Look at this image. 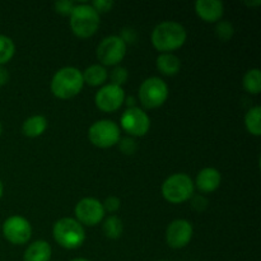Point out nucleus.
I'll use <instances>...</instances> for the list:
<instances>
[{
    "instance_id": "obj_27",
    "label": "nucleus",
    "mask_w": 261,
    "mask_h": 261,
    "mask_svg": "<svg viewBox=\"0 0 261 261\" xmlns=\"http://www.w3.org/2000/svg\"><path fill=\"white\" fill-rule=\"evenodd\" d=\"M92 7L94 8L97 13H106L110 12L111 8L114 7V2L112 0H96V2H93Z\"/></svg>"
},
{
    "instance_id": "obj_15",
    "label": "nucleus",
    "mask_w": 261,
    "mask_h": 261,
    "mask_svg": "<svg viewBox=\"0 0 261 261\" xmlns=\"http://www.w3.org/2000/svg\"><path fill=\"white\" fill-rule=\"evenodd\" d=\"M221 173L216 168H204L196 176V188L203 193H213L221 185Z\"/></svg>"
},
{
    "instance_id": "obj_34",
    "label": "nucleus",
    "mask_w": 261,
    "mask_h": 261,
    "mask_svg": "<svg viewBox=\"0 0 261 261\" xmlns=\"http://www.w3.org/2000/svg\"><path fill=\"white\" fill-rule=\"evenodd\" d=\"M71 261H89V260H87V259H82V257H78V259H73Z\"/></svg>"
},
{
    "instance_id": "obj_33",
    "label": "nucleus",
    "mask_w": 261,
    "mask_h": 261,
    "mask_svg": "<svg viewBox=\"0 0 261 261\" xmlns=\"http://www.w3.org/2000/svg\"><path fill=\"white\" fill-rule=\"evenodd\" d=\"M3 190H4V189H3V184H2V181H0V199H2V196H3Z\"/></svg>"
},
{
    "instance_id": "obj_2",
    "label": "nucleus",
    "mask_w": 261,
    "mask_h": 261,
    "mask_svg": "<svg viewBox=\"0 0 261 261\" xmlns=\"http://www.w3.org/2000/svg\"><path fill=\"white\" fill-rule=\"evenodd\" d=\"M83 75L81 70L73 66L63 68L54 75L51 81V92L54 96L61 99L75 97L83 88Z\"/></svg>"
},
{
    "instance_id": "obj_5",
    "label": "nucleus",
    "mask_w": 261,
    "mask_h": 261,
    "mask_svg": "<svg viewBox=\"0 0 261 261\" xmlns=\"http://www.w3.org/2000/svg\"><path fill=\"white\" fill-rule=\"evenodd\" d=\"M163 198L172 204H180L189 200L194 194V184L186 173H175L170 176L162 185Z\"/></svg>"
},
{
    "instance_id": "obj_3",
    "label": "nucleus",
    "mask_w": 261,
    "mask_h": 261,
    "mask_svg": "<svg viewBox=\"0 0 261 261\" xmlns=\"http://www.w3.org/2000/svg\"><path fill=\"white\" fill-rule=\"evenodd\" d=\"M70 27L74 35L78 37H91L99 27V14L92 5H76L70 14Z\"/></svg>"
},
{
    "instance_id": "obj_8",
    "label": "nucleus",
    "mask_w": 261,
    "mask_h": 261,
    "mask_svg": "<svg viewBox=\"0 0 261 261\" xmlns=\"http://www.w3.org/2000/svg\"><path fill=\"white\" fill-rule=\"evenodd\" d=\"M126 43L119 36H109L103 38L97 47V58L103 65L115 66L125 58Z\"/></svg>"
},
{
    "instance_id": "obj_23",
    "label": "nucleus",
    "mask_w": 261,
    "mask_h": 261,
    "mask_svg": "<svg viewBox=\"0 0 261 261\" xmlns=\"http://www.w3.org/2000/svg\"><path fill=\"white\" fill-rule=\"evenodd\" d=\"M15 51L14 42L12 38L7 37V36L0 35V66L3 64H7L10 59L13 58Z\"/></svg>"
},
{
    "instance_id": "obj_1",
    "label": "nucleus",
    "mask_w": 261,
    "mask_h": 261,
    "mask_svg": "<svg viewBox=\"0 0 261 261\" xmlns=\"http://www.w3.org/2000/svg\"><path fill=\"white\" fill-rule=\"evenodd\" d=\"M186 41V31L177 22H162L153 30L152 43L158 51L170 53L180 48Z\"/></svg>"
},
{
    "instance_id": "obj_12",
    "label": "nucleus",
    "mask_w": 261,
    "mask_h": 261,
    "mask_svg": "<svg viewBox=\"0 0 261 261\" xmlns=\"http://www.w3.org/2000/svg\"><path fill=\"white\" fill-rule=\"evenodd\" d=\"M125 99V92L122 87L115 84H107L97 92L94 97L96 106L103 112H114L122 106Z\"/></svg>"
},
{
    "instance_id": "obj_21",
    "label": "nucleus",
    "mask_w": 261,
    "mask_h": 261,
    "mask_svg": "<svg viewBox=\"0 0 261 261\" xmlns=\"http://www.w3.org/2000/svg\"><path fill=\"white\" fill-rule=\"evenodd\" d=\"M122 221L116 216H110L109 218L105 221L103 223V233L106 234V237L112 240L120 239L122 234Z\"/></svg>"
},
{
    "instance_id": "obj_35",
    "label": "nucleus",
    "mask_w": 261,
    "mask_h": 261,
    "mask_svg": "<svg viewBox=\"0 0 261 261\" xmlns=\"http://www.w3.org/2000/svg\"><path fill=\"white\" fill-rule=\"evenodd\" d=\"M2 132H3V126H2V122H0V135H2Z\"/></svg>"
},
{
    "instance_id": "obj_10",
    "label": "nucleus",
    "mask_w": 261,
    "mask_h": 261,
    "mask_svg": "<svg viewBox=\"0 0 261 261\" xmlns=\"http://www.w3.org/2000/svg\"><path fill=\"white\" fill-rule=\"evenodd\" d=\"M121 126L133 137H143L150 127L149 116L138 107H130L122 114Z\"/></svg>"
},
{
    "instance_id": "obj_32",
    "label": "nucleus",
    "mask_w": 261,
    "mask_h": 261,
    "mask_svg": "<svg viewBox=\"0 0 261 261\" xmlns=\"http://www.w3.org/2000/svg\"><path fill=\"white\" fill-rule=\"evenodd\" d=\"M260 4H261L260 0H257V2H251V3L246 2V5H249V7H256V5H260Z\"/></svg>"
},
{
    "instance_id": "obj_6",
    "label": "nucleus",
    "mask_w": 261,
    "mask_h": 261,
    "mask_svg": "<svg viewBox=\"0 0 261 261\" xmlns=\"http://www.w3.org/2000/svg\"><path fill=\"white\" fill-rule=\"evenodd\" d=\"M167 97V84L157 76L145 79L139 88V99L145 109H157L162 106Z\"/></svg>"
},
{
    "instance_id": "obj_22",
    "label": "nucleus",
    "mask_w": 261,
    "mask_h": 261,
    "mask_svg": "<svg viewBox=\"0 0 261 261\" xmlns=\"http://www.w3.org/2000/svg\"><path fill=\"white\" fill-rule=\"evenodd\" d=\"M244 87L249 93L259 94L261 91V73L259 69H251L244 76Z\"/></svg>"
},
{
    "instance_id": "obj_31",
    "label": "nucleus",
    "mask_w": 261,
    "mask_h": 261,
    "mask_svg": "<svg viewBox=\"0 0 261 261\" xmlns=\"http://www.w3.org/2000/svg\"><path fill=\"white\" fill-rule=\"evenodd\" d=\"M8 81H9V73H8L7 69H4L0 66V87L4 86V84H7Z\"/></svg>"
},
{
    "instance_id": "obj_4",
    "label": "nucleus",
    "mask_w": 261,
    "mask_h": 261,
    "mask_svg": "<svg viewBox=\"0 0 261 261\" xmlns=\"http://www.w3.org/2000/svg\"><path fill=\"white\" fill-rule=\"evenodd\" d=\"M55 241L61 247L68 250L78 249L86 240V233L78 221L73 218H61L55 223L53 229Z\"/></svg>"
},
{
    "instance_id": "obj_13",
    "label": "nucleus",
    "mask_w": 261,
    "mask_h": 261,
    "mask_svg": "<svg viewBox=\"0 0 261 261\" xmlns=\"http://www.w3.org/2000/svg\"><path fill=\"white\" fill-rule=\"evenodd\" d=\"M193 226L185 219H176L166 231V241L172 249H182L193 239Z\"/></svg>"
},
{
    "instance_id": "obj_17",
    "label": "nucleus",
    "mask_w": 261,
    "mask_h": 261,
    "mask_svg": "<svg viewBox=\"0 0 261 261\" xmlns=\"http://www.w3.org/2000/svg\"><path fill=\"white\" fill-rule=\"evenodd\" d=\"M180 59L170 53L161 54L157 58V69L165 75H175L180 71Z\"/></svg>"
},
{
    "instance_id": "obj_16",
    "label": "nucleus",
    "mask_w": 261,
    "mask_h": 261,
    "mask_svg": "<svg viewBox=\"0 0 261 261\" xmlns=\"http://www.w3.org/2000/svg\"><path fill=\"white\" fill-rule=\"evenodd\" d=\"M51 247L46 241H36L27 247L23 261H50Z\"/></svg>"
},
{
    "instance_id": "obj_28",
    "label": "nucleus",
    "mask_w": 261,
    "mask_h": 261,
    "mask_svg": "<svg viewBox=\"0 0 261 261\" xmlns=\"http://www.w3.org/2000/svg\"><path fill=\"white\" fill-rule=\"evenodd\" d=\"M102 205H103L105 212L109 211V212H111V213H114V212L119 211L121 204H120L119 198H116V196H109V198L105 200V204H102Z\"/></svg>"
},
{
    "instance_id": "obj_18",
    "label": "nucleus",
    "mask_w": 261,
    "mask_h": 261,
    "mask_svg": "<svg viewBox=\"0 0 261 261\" xmlns=\"http://www.w3.org/2000/svg\"><path fill=\"white\" fill-rule=\"evenodd\" d=\"M47 129V120L41 115H36V116L30 117L23 122L22 132L25 137L30 138H37L45 133Z\"/></svg>"
},
{
    "instance_id": "obj_11",
    "label": "nucleus",
    "mask_w": 261,
    "mask_h": 261,
    "mask_svg": "<svg viewBox=\"0 0 261 261\" xmlns=\"http://www.w3.org/2000/svg\"><path fill=\"white\" fill-rule=\"evenodd\" d=\"M75 217L79 223L88 227L98 224L105 217V209L101 201L93 198H84L75 205Z\"/></svg>"
},
{
    "instance_id": "obj_20",
    "label": "nucleus",
    "mask_w": 261,
    "mask_h": 261,
    "mask_svg": "<svg viewBox=\"0 0 261 261\" xmlns=\"http://www.w3.org/2000/svg\"><path fill=\"white\" fill-rule=\"evenodd\" d=\"M261 107L256 106L252 107L251 110H249V112L245 116V125H246L247 130H249L250 134L255 135V137H260L261 135Z\"/></svg>"
},
{
    "instance_id": "obj_9",
    "label": "nucleus",
    "mask_w": 261,
    "mask_h": 261,
    "mask_svg": "<svg viewBox=\"0 0 261 261\" xmlns=\"http://www.w3.org/2000/svg\"><path fill=\"white\" fill-rule=\"evenodd\" d=\"M3 234L5 239L14 245H23L31 239L32 228L30 222L19 216L8 218L3 224Z\"/></svg>"
},
{
    "instance_id": "obj_30",
    "label": "nucleus",
    "mask_w": 261,
    "mask_h": 261,
    "mask_svg": "<svg viewBox=\"0 0 261 261\" xmlns=\"http://www.w3.org/2000/svg\"><path fill=\"white\" fill-rule=\"evenodd\" d=\"M206 205H208V201L204 196H195L193 199V208L198 212H203L206 208Z\"/></svg>"
},
{
    "instance_id": "obj_19",
    "label": "nucleus",
    "mask_w": 261,
    "mask_h": 261,
    "mask_svg": "<svg viewBox=\"0 0 261 261\" xmlns=\"http://www.w3.org/2000/svg\"><path fill=\"white\" fill-rule=\"evenodd\" d=\"M82 75H83L84 83L89 84L92 87H97L106 82L109 74H107V70L102 65H91L89 68L86 69V71Z\"/></svg>"
},
{
    "instance_id": "obj_29",
    "label": "nucleus",
    "mask_w": 261,
    "mask_h": 261,
    "mask_svg": "<svg viewBox=\"0 0 261 261\" xmlns=\"http://www.w3.org/2000/svg\"><path fill=\"white\" fill-rule=\"evenodd\" d=\"M120 149H121V152L125 153V154H133V153L135 152V149H137V144H135L134 140L130 139V138H125V139H122L121 143H120Z\"/></svg>"
},
{
    "instance_id": "obj_24",
    "label": "nucleus",
    "mask_w": 261,
    "mask_h": 261,
    "mask_svg": "<svg viewBox=\"0 0 261 261\" xmlns=\"http://www.w3.org/2000/svg\"><path fill=\"white\" fill-rule=\"evenodd\" d=\"M217 36L222 41H228L233 36V25L229 22H221L216 28Z\"/></svg>"
},
{
    "instance_id": "obj_14",
    "label": "nucleus",
    "mask_w": 261,
    "mask_h": 261,
    "mask_svg": "<svg viewBox=\"0 0 261 261\" xmlns=\"http://www.w3.org/2000/svg\"><path fill=\"white\" fill-rule=\"evenodd\" d=\"M195 12L203 20L213 23L221 19L224 7L219 0H198L195 3Z\"/></svg>"
},
{
    "instance_id": "obj_25",
    "label": "nucleus",
    "mask_w": 261,
    "mask_h": 261,
    "mask_svg": "<svg viewBox=\"0 0 261 261\" xmlns=\"http://www.w3.org/2000/svg\"><path fill=\"white\" fill-rule=\"evenodd\" d=\"M111 84H115V86L121 87V84H124L127 79V71L126 69L122 68V66H116L114 70L111 71Z\"/></svg>"
},
{
    "instance_id": "obj_7",
    "label": "nucleus",
    "mask_w": 261,
    "mask_h": 261,
    "mask_svg": "<svg viewBox=\"0 0 261 261\" xmlns=\"http://www.w3.org/2000/svg\"><path fill=\"white\" fill-rule=\"evenodd\" d=\"M89 140L98 148H110L119 143L120 127L111 120H99L96 121L88 132Z\"/></svg>"
},
{
    "instance_id": "obj_26",
    "label": "nucleus",
    "mask_w": 261,
    "mask_h": 261,
    "mask_svg": "<svg viewBox=\"0 0 261 261\" xmlns=\"http://www.w3.org/2000/svg\"><path fill=\"white\" fill-rule=\"evenodd\" d=\"M74 7H75V5H74V3L73 2H68V0H64V2L55 3L56 12L60 13V14H63V15L71 14V12H73Z\"/></svg>"
}]
</instances>
